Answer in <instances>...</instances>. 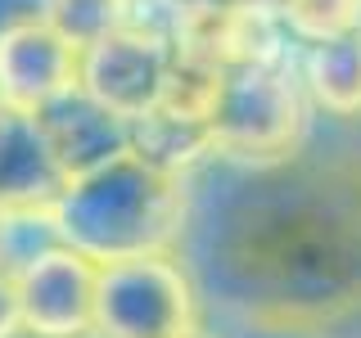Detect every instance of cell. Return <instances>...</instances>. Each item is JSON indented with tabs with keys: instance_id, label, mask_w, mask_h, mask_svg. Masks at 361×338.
I'll list each match as a JSON object with an SVG mask.
<instances>
[{
	"instance_id": "obj_1",
	"label": "cell",
	"mask_w": 361,
	"mask_h": 338,
	"mask_svg": "<svg viewBox=\"0 0 361 338\" xmlns=\"http://www.w3.org/2000/svg\"><path fill=\"white\" fill-rule=\"evenodd\" d=\"M176 257L203 315L330 334L361 311V149H312L280 163L203 158Z\"/></svg>"
},
{
	"instance_id": "obj_2",
	"label": "cell",
	"mask_w": 361,
	"mask_h": 338,
	"mask_svg": "<svg viewBox=\"0 0 361 338\" xmlns=\"http://www.w3.org/2000/svg\"><path fill=\"white\" fill-rule=\"evenodd\" d=\"M190 212V172L158 167L145 154L122 149L109 163L77 172L54 194V221L63 244L90 262H118L145 253H176Z\"/></svg>"
},
{
	"instance_id": "obj_3",
	"label": "cell",
	"mask_w": 361,
	"mask_h": 338,
	"mask_svg": "<svg viewBox=\"0 0 361 338\" xmlns=\"http://www.w3.org/2000/svg\"><path fill=\"white\" fill-rule=\"evenodd\" d=\"M312 99L302 86L298 45L271 59L226 68V86L212 113V158L221 163H280L312 140Z\"/></svg>"
},
{
	"instance_id": "obj_4",
	"label": "cell",
	"mask_w": 361,
	"mask_h": 338,
	"mask_svg": "<svg viewBox=\"0 0 361 338\" xmlns=\"http://www.w3.org/2000/svg\"><path fill=\"white\" fill-rule=\"evenodd\" d=\"M203 334V298L176 253L99 262L95 338H195Z\"/></svg>"
},
{
	"instance_id": "obj_5",
	"label": "cell",
	"mask_w": 361,
	"mask_h": 338,
	"mask_svg": "<svg viewBox=\"0 0 361 338\" xmlns=\"http://www.w3.org/2000/svg\"><path fill=\"white\" fill-rule=\"evenodd\" d=\"M172 59H176V41L167 32V23L131 14L127 23H118L104 37L82 45L77 86L131 122L163 99Z\"/></svg>"
},
{
	"instance_id": "obj_6",
	"label": "cell",
	"mask_w": 361,
	"mask_h": 338,
	"mask_svg": "<svg viewBox=\"0 0 361 338\" xmlns=\"http://www.w3.org/2000/svg\"><path fill=\"white\" fill-rule=\"evenodd\" d=\"M95 280L99 262L73 244H54L18 266L23 338H95Z\"/></svg>"
},
{
	"instance_id": "obj_7",
	"label": "cell",
	"mask_w": 361,
	"mask_h": 338,
	"mask_svg": "<svg viewBox=\"0 0 361 338\" xmlns=\"http://www.w3.org/2000/svg\"><path fill=\"white\" fill-rule=\"evenodd\" d=\"M82 45H73L50 18H18L0 27V99L37 113L77 86Z\"/></svg>"
},
{
	"instance_id": "obj_8",
	"label": "cell",
	"mask_w": 361,
	"mask_h": 338,
	"mask_svg": "<svg viewBox=\"0 0 361 338\" xmlns=\"http://www.w3.org/2000/svg\"><path fill=\"white\" fill-rule=\"evenodd\" d=\"M37 122H41V135L50 144L54 167L63 172V180L109 163L122 149H131V122L122 113H113L109 104H99L95 95H86L82 86L41 104Z\"/></svg>"
},
{
	"instance_id": "obj_9",
	"label": "cell",
	"mask_w": 361,
	"mask_h": 338,
	"mask_svg": "<svg viewBox=\"0 0 361 338\" xmlns=\"http://www.w3.org/2000/svg\"><path fill=\"white\" fill-rule=\"evenodd\" d=\"M63 189V172L41 135L37 113L14 108L0 99V208L54 203Z\"/></svg>"
},
{
	"instance_id": "obj_10",
	"label": "cell",
	"mask_w": 361,
	"mask_h": 338,
	"mask_svg": "<svg viewBox=\"0 0 361 338\" xmlns=\"http://www.w3.org/2000/svg\"><path fill=\"white\" fill-rule=\"evenodd\" d=\"M298 68L316 113H325L330 122L361 127V27L330 41L298 45Z\"/></svg>"
},
{
	"instance_id": "obj_11",
	"label": "cell",
	"mask_w": 361,
	"mask_h": 338,
	"mask_svg": "<svg viewBox=\"0 0 361 338\" xmlns=\"http://www.w3.org/2000/svg\"><path fill=\"white\" fill-rule=\"evenodd\" d=\"M276 9L298 45L330 41L361 27V0H276Z\"/></svg>"
},
{
	"instance_id": "obj_12",
	"label": "cell",
	"mask_w": 361,
	"mask_h": 338,
	"mask_svg": "<svg viewBox=\"0 0 361 338\" xmlns=\"http://www.w3.org/2000/svg\"><path fill=\"white\" fill-rule=\"evenodd\" d=\"M131 14H135V0H50V9H45V18L73 45H90L109 27L127 23Z\"/></svg>"
},
{
	"instance_id": "obj_13",
	"label": "cell",
	"mask_w": 361,
	"mask_h": 338,
	"mask_svg": "<svg viewBox=\"0 0 361 338\" xmlns=\"http://www.w3.org/2000/svg\"><path fill=\"white\" fill-rule=\"evenodd\" d=\"M0 338H23V307H18V270L0 262Z\"/></svg>"
},
{
	"instance_id": "obj_14",
	"label": "cell",
	"mask_w": 361,
	"mask_h": 338,
	"mask_svg": "<svg viewBox=\"0 0 361 338\" xmlns=\"http://www.w3.org/2000/svg\"><path fill=\"white\" fill-rule=\"evenodd\" d=\"M330 338H361V311L353 315V320H343V325H334Z\"/></svg>"
},
{
	"instance_id": "obj_15",
	"label": "cell",
	"mask_w": 361,
	"mask_h": 338,
	"mask_svg": "<svg viewBox=\"0 0 361 338\" xmlns=\"http://www.w3.org/2000/svg\"><path fill=\"white\" fill-rule=\"evenodd\" d=\"M353 144H357V149H361V127H357V140H353Z\"/></svg>"
},
{
	"instance_id": "obj_16",
	"label": "cell",
	"mask_w": 361,
	"mask_h": 338,
	"mask_svg": "<svg viewBox=\"0 0 361 338\" xmlns=\"http://www.w3.org/2000/svg\"><path fill=\"white\" fill-rule=\"evenodd\" d=\"M195 338H212V334H208V330H203V334H195Z\"/></svg>"
},
{
	"instance_id": "obj_17",
	"label": "cell",
	"mask_w": 361,
	"mask_h": 338,
	"mask_svg": "<svg viewBox=\"0 0 361 338\" xmlns=\"http://www.w3.org/2000/svg\"><path fill=\"white\" fill-rule=\"evenodd\" d=\"M0 221H5V208H0Z\"/></svg>"
}]
</instances>
